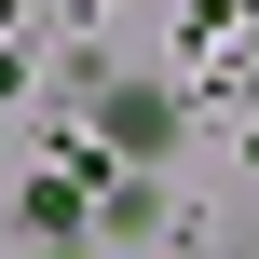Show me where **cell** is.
I'll return each instance as SVG.
<instances>
[{
  "mask_svg": "<svg viewBox=\"0 0 259 259\" xmlns=\"http://www.w3.org/2000/svg\"><path fill=\"white\" fill-rule=\"evenodd\" d=\"M109 137H123V150H164V137H178V109H164L150 82H109Z\"/></svg>",
  "mask_w": 259,
  "mask_h": 259,
  "instance_id": "6da1fadb",
  "label": "cell"
}]
</instances>
